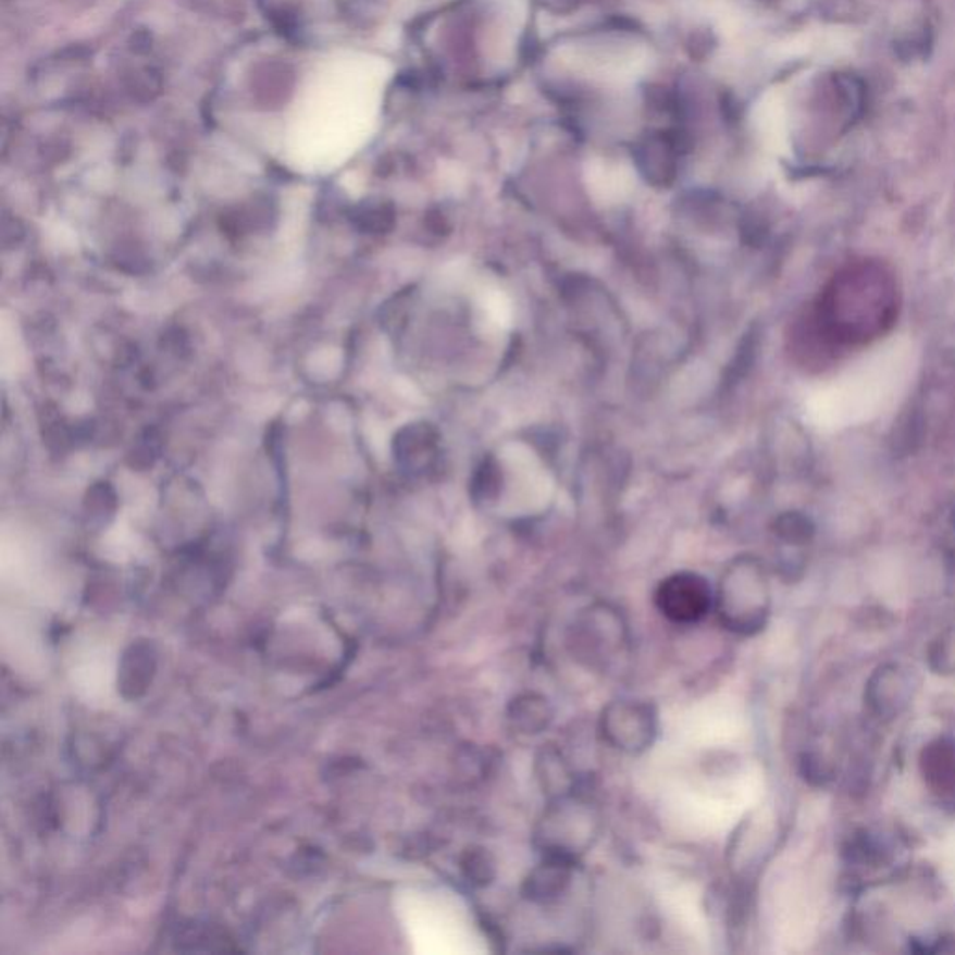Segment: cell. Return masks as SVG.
<instances>
[{
	"instance_id": "cell-6",
	"label": "cell",
	"mask_w": 955,
	"mask_h": 955,
	"mask_svg": "<svg viewBox=\"0 0 955 955\" xmlns=\"http://www.w3.org/2000/svg\"><path fill=\"white\" fill-rule=\"evenodd\" d=\"M655 609L675 625H694L715 610V592L706 576L678 571L662 579L654 594Z\"/></svg>"
},
{
	"instance_id": "cell-12",
	"label": "cell",
	"mask_w": 955,
	"mask_h": 955,
	"mask_svg": "<svg viewBox=\"0 0 955 955\" xmlns=\"http://www.w3.org/2000/svg\"><path fill=\"white\" fill-rule=\"evenodd\" d=\"M461 871H463L467 883H471L476 889H484L495 881L497 863H495L489 849L474 845V847L464 851L463 858H461Z\"/></svg>"
},
{
	"instance_id": "cell-11",
	"label": "cell",
	"mask_w": 955,
	"mask_h": 955,
	"mask_svg": "<svg viewBox=\"0 0 955 955\" xmlns=\"http://www.w3.org/2000/svg\"><path fill=\"white\" fill-rule=\"evenodd\" d=\"M537 782L549 798L562 797L575 792V774L571 771L562 751L555 745H544L536 756Z\"/></svg>"
},
{
	"instance_id": "cell-13",
	"label": "cell",
	"mask_w": 955,
	"mask_h": 955,
	"mask_svg": "<svg viewBox=\"0 0 955 955\" xmlns=\"http://www.w3.org/2000/svg\"><path fill=\"white\" fill-rule=\"evenodd\" d=\"M777 532L787 544H805V542L810 539L811 526L805 518L795 516V513H787V516L780 519Z\"/></svg>"
},
{
	"instance_id": "cell-5",
	"label": "cell",
	"mask_w": 955,
	"mask_h": 955,
	"mask_svg": "<svg viewBox=\"0 0 955 955\" xmlns=\"http://www.w3.org/2000/svg\"><path fill=\"white\" fill-rule=\"evenodd\" d=\"M599 732L616 751L642 754L659 735V714L654 704L633 698L612 700L603 709Z\"/></svg>"
},
{
	"instance_id": "cell-7",
	"label": "cell",
	"mask_w": 955,
	"mask_h": 955,
	"mask_svg": "<svg viewBox=\"0 0 955 955\" xmlns=\"http://www.w3.org/2000/svg\"><path fill=\"white\" fill-rule=\"evenodd\" d=\"M915 674L909 668L890 662L877 668L866 685V704L879 719H894L915 698Z\"/></svg>"
},
{
	"instance_id": "cell-10",
	"label": "cell",
	"mask_w": 955,
	"mask_h": 955,
	"mask_svg": "<svg viewBox=\"0 0 955 955\" xmlns=\"http://www.w3.org/2000/svg\"><path fill=\"white\" fill-rule=\"evenodd\" d=\"M922 774L931 792L955 801V743L939 740L922 754Z\"/></svg>"
},
{
	"instance_id": "cell-8",
	"label": "cell",
	"mask_w": 955,
	"mask_h": 955,
	"mask_svg": "<svg viewBox=\"0 0 955 955\" xmlns=\"http://www.w3.org/2000/svg\"><path fill=\"white\" fill-rule=\"evenodd\" d=\"M575 866L566 858L542 857V863L524 879L523 896L537 905L557 903L570 890Z\"/></svg>"
},
{
	"instance_id": "cell-9",
	"label": "cell",
	"mask_w": 955,
	"mask_h": 955,
	"mask_svg": "<svg viewBox=\"0 0 955 955\" xmlns=\"http://www.w3.org/2000/svg\"><path fill=\"white\" fill-rule=\"evenodd\" d=\"M553 719H555V709L544 694H518L506 709L508 724L513 732L521 735H539L550 727Z\"/></svg>"
},
{
	"instance_id": "cell-4",
	"label": "cell",
	"mask_w": 955,
	"mask_h": 955,
	"mask_svg": "<svg viewBox=\"0 0 955 955\" xmlns=\"http://www.w3.org/2000/svg\"><path fill=\"white\" fill-rule=\"evenodd\" d=\"M628 644V625L612 605H592L571 625V652L586 667H609Z\"/></svg>"
},
{
	"instance_id": "cell-2",
	"label": "cell",
	"mask_w": 955,
	"mask_h": 955,
	"mask_svg": "<svg viewBox=\"0 0 955 955\" xmlns=\"http://www.w3.org/2000/svg\"><path fill=\"white\" fill-rule=\"evenodd\" d=\"M715 612L722 628L733 635L761 633L771 616V586L756 558H735L720 576L715 592Z\"/></svg>"
},
{
	"instance_id": "cell-1",
	"label": "cell",
	"mask_w": 955,
	"mask_h": 955,
	"mask_svg": "<svg viewBox=\"0 0 955 955\" xmlns=\"http://www.w3.org/2000/svg\"><path fill=\"white\" fill-rule=\"evenodd\" d=\"M896 282L873 262H860L834 276L819 305V327L834 344H864L890 327L897 310Z\"/></svg>"
},
{
	"instance_id": "cell-3",
	"label": "cell",
	"mask_w": 955,
	"mask_h": 955,
	"mask_svg": "<svg viewBox=\"0 0 955 955\" xmlns=\"http://www.w3.org/2000/svg\"><path fill=\"white\" fill-rule=\"evenodd\" d=\"M601 831V816L590 801L575 795L549 798L537 819L534 845L542 857H558L579 863L588 853Z\"/></svg>"
}]
</instances>
